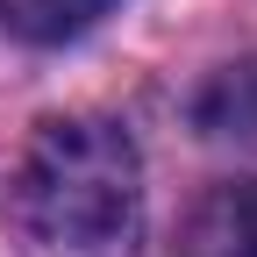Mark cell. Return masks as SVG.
Listing matches in <instances>:
<instances>
[{
    "label": "cell",
    "instance_id": "cell-1",
    "mask_svg": "<svg viewBox=\"0 0 257 257\" xmlns=\"http://www.w3.org/2000/svg\"><path fill=\"white\" fill-rule=\"evenodd\" d=\"M15 229L29 257H136L143 157L100 114L43 121L15 172Z\"/></svg>",
    "mask_w": 257,
    "mask_h": 257
},
{
    "label": "cell",
    "instance_id": "cell-4",
    "mask_svg": "<svg viewBox=\"0 0 257 257\" xmlns=\"http://www.w3.org/2000/svg\"><path fill=\"white\" fill-rule=\"evenodd\" d=\"M193 121L207 136H257V64H229L214 86L193 100Z\"/></svg>",
    "mask_w": 257,
    "mask_h": 257
},
{
    "label": "cell",
    "instance_id": "cell-3",
    "mask_svg": "<svg viewBox=\"0 0 257 257\" xmlns=\"http://www.w3.org/2000/svg\"><path fill=\"white\" fill-rule=\"evenodd\" d=\"M121 0H0V29L22 43H72Z\"/></svg>",
    "mask_w": 257,
    "mask_h": 257
},
{
    "label": "cell",
    "instance_id": "cell-2",
    "mask_svg": "<svg viewBox=\"0 0 257 257\" xmlns=\"http://www.w3.org/2000/svg\"><path fill=\"white\" fill-rule=\"evenodd\" d=\"M179 257H257V179L214 186L179 229Z\"/></svg>",
    "mask_w": 257,
    "mask_h": 257
}]
</instances>
